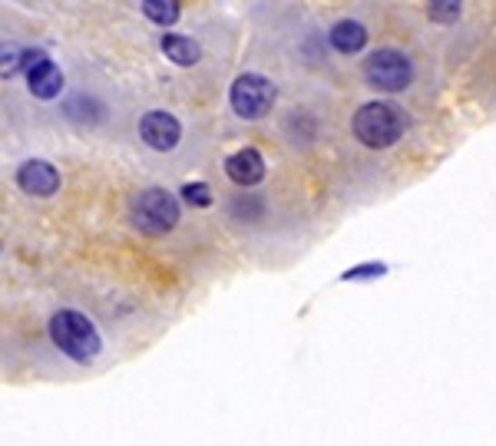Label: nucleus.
<instances>
[{
  "mask_svg": "<svg viewBox=\"0 0 496 446\" xmlns=\"http://www.w3.org/2000/svg\"><path fill=\"white\" fill-rule=\"evenodd\" d=\"M46 331H50V341H54L56 351L70 357L74 364H93L103 351L100 331H96V324L83 311L74 308L56 311L54 318H50V324H46Z\"/></svg>",
  "mask_w": 496,
  "mask_h": 446,
  "instance_id": "1",
  "label": "nucleus"
},
{
  "mask_svg": "<svg viewBox=\"0 0 496 446\" xmlns=\"http://www.w3.org/2000/svg\"><path fill=\"white\" fill-rule=\"evenodd\" d=\"M351 129H354V139L368 149H391L397 139L404 136L407 116L397 103L387 100H371L364 103L354 119H351Z\"/></svg>",
  "mask_w": 496,
  "mask_h": 446,
  "instance_id": "2",
  "label": "nucleus"
},
{
  "mask_svg": "<svg viewBox=\"0 0 496 446\" xmlns=\"http://www.w3.org/2000/svg\"><path fill=\"white\" fill-rule=\"evenodd\" d=\"M129 219L143 235L159 238L169 235L179 225L183 209H179V199L169 189H143L136 199L129 202Z\"/></svg>",
  "mask_w": 496,
  "mask_h": 446,
  "instance_id": "3",
  "label": "nucleus"
},
{
  "mask_svg": "<svg viewBox=\"0 0 496 446\" xmlns=\"http://www.w3.org/2000/svg\"><path fill=\"white\" fill-rule=\"evenodd\" d=\"M364 80H368L371 90L381 93H401L411 86L413 80V64L404 50H394V46H381L374 54H368L364 60Z\"/></svg>",
  "mask_w": 496,
  "mask_h": 446,
  "instance_id": "4",
  "label": "nucleus"
},
{
  "mask_svg": "<svg viewBox=\"0 0 496 446\" xmlns=\"http://www.w3.org/2000/svg\"><path fill=\"white\" fill-rule=\"evenodd\" d=\"M278 100V86L262 74H239L229 90V106L242 119H262L272 113Z\"/></svg>",
  "mask_w": 496,
  "mask_h": 446,
  "instance_id": "5",
  "label": "nucleus"
},
{
  "mask_svg": "<svg viewBox=\"0 0 496 446\" xmlns=\"http://www.w3.org/2000/svg\"><path fill=\"white\" fill-rule=\"evenodd\" d=\"M24 74H27V90L37 100H56L64 93V70L44 50H24Z\"/></svg>",
  "mask_w": 496,
  "mask_h": 446,
  "instance_id": "6",
  "label": "nucleus"
},
{
  "mask_svg": "<svg viewBox=\"0 0 496 446\" xmlns=\"http://www.w3.org/2000/svg\"><path fill=\"white\" fill-rule=\"evenodd\" d=\"M139 139L156 153H173L183 143V123L165 110H149L139 119Z\"/></svg>",
  "mask_w": 496,
  "mask_h": 446,
  "instance_id": "7",
  "label": "nucleus"
},
{
  "mask_svg": "<svg viewBox=\"0 0 496 446\" xmlns=\"http://www.w3.org/2000/svg\"><path fill=\"white\" fill-rule=\"evenodd\" d=\"M14 179H17L20 192L37 195V199H50V195L60 192V169L54 163H46V159H27Z\"/></svg>",
  "mask_w": 496,
  "mask_h": 446,
  "instance_id": "8",
  "label": "nucleus"
},
{
  "mask_svg": "<svg viewBox=\"0 0 496 446\" xmlns=\"http://www.w3.org/2000/svg\"><path fill=\"white\" fill-rule=\"evenodd\" d=\"M265 155L258 153L255 146H242L235 153L225 155V175H229L232 183L239 185V189H252L265 179Z\"/></svg>",
  "mask_w": 496,
  "mask_h": 446,
  "instance_id": "9",
  "label": "nucleus"
},
{
  "mask_svg": "<svg viewBox=\"0 0 496 446\" xmlns=\"http://www.w3.org/2000/svg\"><path fill=\"white\" fill-rule=\"evenodd\" d=\"M328 44L338 50V54L351 56V54H361L364 46H368V27L364 24H358V20H338L334 27L328 30Z\"/></svg>",
  "mask_w": 496,
  "mask_h": 446,
  "instance_id": "10",
  "label": "nucleus"
},
{
  "mask_svg": "<svg viewBox=\"0 0 496 446\" xmlns=\"http://www.w3.org/2000/svg\"><path fill=\"white\" fill-rule=\"evenodd\" d=\"M159 50L175 66H195L203 60V46L195 44L193 37H185V34H163L159 37Z\"/></svg>",
  "mask_w": 496,
  "mask_h": 446,
  "instance_id": "11",
  "label": "nucleus"
},
{
  "mask_svg": "<svg viewBox=\"0 0 496 446\" xmlns=\"http://www.w3.org/2000/svg\"><path fill=\"white\" fill-rule=\"evenodd\" d=\"M139 10H143V17L159 24V27H173L175 20L183 17V4L179 0H143Z\"/></svg>",
  "mask_w": 496,
  "mask_h": 446,
  "instance_id": "12",
  "label": "nucleus"
},
{
  "mask_svg": "<svg viewBox=\"0 0 496 446\" xmlns=\"http://www.w3.org/2000/svg\"><path fill=\"white\" fill-rule=\"evenodd\" d=\"M387 274V264L384 262H361V264H351L348 272H341L338 282H377Z\"/></svg>",
  "mask_w": 496,
  "mask_h": 446,
  "instance_id": "13",
  "label": "nucleus"
},
{
  "mask_svg": "<svg viewBox=\"0 0 496 446\" xmlns=\"http://www.w3.org/2000/svg\"><path fill=\"white\" fill-rule=\"evenodd\" d=\"M179 192H183L185 205H193V209H209L212 202H215V195H212V189L205 183H185Z\"/></svg>",
  "mask_w": 496,
  "mask_h": 446,
  "instance_id": "14",
  "label": "nucleus"
},
{
  "mask_svg": "<svg viewBox=\"0 0 496 446\" xmlns=\"http://www.w3.org/2000/svg\"><path fill=\"white\" fill-rule=\"evenodd\" d=\"M427 17H431L433 24H453V20L460 17V4L457 0H431V4H427Z\"/></svg>",
  "mask_w": 496,
  "mask_h": 446,
  "instance_id": "15",
  "label": "nucleus"
}]
</instances>
